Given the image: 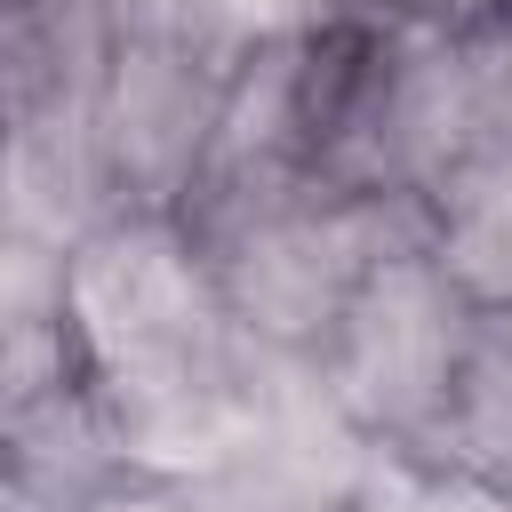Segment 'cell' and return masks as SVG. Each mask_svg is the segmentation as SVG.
<instances>
[{
    "mask_svg": "<svg viewBox=\"0 0 512 512\" xmlns=\"http://www.w3.org/2000/svg\"><path fill=\"white\" fill-rule=\"evenodd\" d=\"M0 512H24V504H16V496H8V480H0Z\"/></svg>",
    "mask_w": 512,
    "mask_h": 512,
    "instance_id": "obj_14",
    "label": "cell"
},
{
    "mask_svg": "<svg viewBox=\"0 0 512 512\" xmlns=\"http://www.w3.org/2000/svg\"><path fill=\"white\" fill-rule=\"evenodd\" d=\"M176 224L192 232L232 328L264 360L312 368L320 344L336 336L344 304L376 272V256H392L400 240L424 232V208L368 200V192H344L320 176H288V184L192 200Z\"/></svg>",
    "mask_w": 512,
    "mask_h": 512,
    "instance_id": "obj_2",
    "label": "cell"
},
{
    "mask_svg": "<svg viewBox=\"0 0 512 512\" xmlns=\"http://www.w3.org/2000/svg\"><path fill=\"white\" fill-rule=\"evenodd\" d=\"M64 312V248L32 240L24 224L0 216V344L16 328H40Z\"/></svg>",
    "mask_w": 512,
    "mask_h": 512,
    "instance_id": "obj_10",
    "label": "cell"
},
{
    "mask_svg": "<svg viewBox=\"0 0 512 512\" xmlns=\"http://www.w3.org/2000/svg\"><path fill=\"white\" fill-rule=\"evenodd\" d=\"M424 240L472 312H512V160H472L424 208Z\"/></svg>",
    "mask_w": 512,
    "mask_h": 512,
    "instance_id": "obj_7",
    "label": "cell"
},
{
    "mask_svg": "<svg viewBox=\"0 0 512 512\" xmlns=\"http://www.w3.org/2000/svg\"><path fill=\"white\" fill-rule=\"evenodd\" d=\"M64 512H208L192 488H176V480H112V488H96V496H80V504H64Z\"/></svg>",
    "mask_w": 512,
    "mask_h": 512,
    "instance_id": "obj_11",
    "label": "cell"
},
{
    "mask_svg": "<svg viewBox=\"0 0 512 512\" xmlns=\"http://www.w3.org/2000/svg\"><path fill=\"white\" fill-rule=\"evenodd\" d=\"M192 496H200L208 512H392L376 480L352 488V496H208V488H192Z\"/></svg>",
    "mask_w": 512,
    "mask_h": 512,
    "instance_id": "obj_12",
    "label": "cell"
},
{
    "mask_svg": "<svg viewBox=\"0 0 512 512\" xmlns=\"http://www.w3.org/2000/svg\"><path fill=\"white\" fill-rule=\"evenodd\" d=\"M0 480L24 512H64L128 480L64 312L0 344Z\"/></svg>",
    "mask_w": 512,
    "mask_h": 512,
    "instance_id": "obj_6",
    "label": "cell"
},
{
    "mask_svg": "<svg viewBox=\"0 0 512 512\" xmlns=\"http://www.w3.org/2000/svg\"><path fill=\"white\" fill-rule=\"evenodd\" d=\"M472 320L480 312L456 296L432 240L416 232L392 256H376V272L344 304L336 336L320 344L312 376H320L328 408L384 464H432V448L448 432V408H456V384H464Z\"/></svg>",
    "mask_w": 512,
    "mask_h": 512,
    "instance_id": "obj_4",
    "label": "cell"
},
{
    "mask_svg": "<svg viewBox=\"0 0 512 512\" xmlns=\"http://www.w3.org/2000/svg\"><path fill=\"white\" fill-rule=\"evenodd\" d=\"M64 320L136 480L216 488L264 432L288 360H264L176 216H112L64 256Z\"/></svg>",
    "mask_w": 512,
    "mask_h": 512,
    "instance_id": "obj_1",
    "label": "cell"
},
{
    "mask_svg": "<svg viewBox=\"0 0 512 512\" xmlns=\"http://www.w3.org/2000/svg\"><path fill=\"white\" fill-rule=\"evenodd\" d=\"M120 8H128V0H120Z\"/></svg>",
    "mask_w": 512,
    "mask_h": 512,
    "instance_id": "obj_15",
    "label": "cell"
},
{
    "mask_svg": "<svg viewBox=\"0 0 512 512\" xmlns=\"http://www.w3.org/2000/svg\"><path fill=\"white\" fill-rule=\"evenodd\" d=\"M120 32V0L0 8V216L64 256L120 216L104 168V88Z\"/></svg>",
    "mask_w": 512,
    "mask_h": 512,
    "instance_id": "obj_3",
    "label": "cell"
},
{
    "mask_svg": "<svg viewBox=\"0 0 512 512\" xmlns=\"http://www.w3.org/2000/svg\"><path fill=\"white\" fill-rule=\"evenodd\" d=\"M456 64H464L472 160H512V0L456 24Z\"/></svg>",
    "mask_w": 512,
    "mask_h": 512,
    "instance_id": "obj_9",
    "label": "cell"
},
{
    "mask_svg": "<svg viewBox=\"0 0 512 512\" xmlns=\"http://www.w3.org/2000/svg\"><path fill=\"white\" fill-rule=\"evenodd\" d=\"M432 472H456V480L488 488L512 512V312H480L472 320L464 384H456L448 432L432 448Z\"/></svg>",
    "mask_w": 512,
    "mask_h": 512,
    "instance_id": "obj_8",
    "label": "cell"
},
{
    "mask_svg": "<svg viewBox=\"0 0 512 512\" xmlns=\"http://www.w3.org/2000/svg\"><path fill=\"white\" fill-rule=\"evenodd\" d=\"M336 8V0H328ZM368 8H400V16H432V24H472V16H488V8H504V0H368Z\"/></svg>",
    "mask_w": 512,
    "mask_h": 512,
    "instance_id": "obj_13",
    "label": "cell"
},
{
    "mask_svg": "<svg viewBox=\"0 0 512 512\" xmlns=\"http://www.w3.org/2000/svg\"><path fill=\"white\" fill-rule=\"evenodd\" d=\"M0 8H8V0H0Z\"/></svg>",
    "mask_w": 512,
    "mask_h": 512,
    "instance_id": "obj_16",
    "label": "cell"
},
{
    "mask_svg": "<svg viewBox=\"0 0 512 512\" xmlns=\"http://www.w3.org/2000/svg\"><path fill=\"white\" fill-rule=\"evenodd\" d=\"M224 96H232L224 64H208L200 48L128 16L112 88H104V168H112L120 216H184V200L216 152Z\"/></svg>",
    "mask_w": 512,
    "mask_h": 512,
    "instance_id": "obj_5",
    "label": "cell"
}]
</instances>
